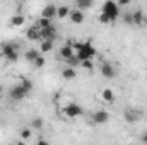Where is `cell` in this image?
Returning <instances> with one entry per match:
<instances>
[{
    "label": "cell",
    "mask_w": 147,
    "mask_h": 145,
    "mask_svg": "<svg viewBox=\"0 0 147 145\" xmlns=\"http://www.w3.org/2000/svg\"><path fill=\"white\" fill-rule=\"evenodd\" d=\"M69 44H72L74 50L77 51L75 55L79 56V60H80V63L84 62V60H92L94 56H96V48L91 44V43H69Z\"/></svg>",
    "instance_id": "6da1fadb"
},
{
    "label": "cell",
    "mask_w": 147,
    "mask_h": 145,
    "mask_svg": "<svg viewBox=\"0 0 147 145\" xmlns=\"http://www.w3.org/2000/svg\"><path fill=\"white\" fill-rule=\"evenodd\" d=\"M101 12L108 14V17H110L111 22H113V21H116V19H118V15H120V5H118L115 0H106V2L103 3Z\"/></svg>",
    "instance_id": "7a4b0ae2"
},
{
    "label": "cell",
    "mask_w": 147,
    "mask_h": 145,
    "mask_svg": "<svg viewBox=\"0 0 147 145\" xmlns=\"http://www.w3.org/2000/svg\"><path fill=\"white\" fill-rule=\"evenodd\" d=\"M63 114L67 118H77V116L84 114V109L80 108V104H77V103H70V104H67L63 108Z\"/></svg>",
    "instance_id": "3957f363"
},
{
    "label": "cell",
    "mask_w": 147,
    "mask_h": 145,
    "mask_svg": "<svg viewBox=\"0 0 147 145\" xmlns=\"http://www.w3.org/2000/svg\"><path fill=\"white\" fill-rule=\"evenodd\" d=\"M28 94H29V92L22 87V84H17V85L10 87V91H9V96H10L14 101H22Z\"/></svg>",
    "instance_id": "277c9868"
},
{
    "label": "cell",
    "mask_w": 147,
    "mask_h": 145,
    "mask_svg": "<svg viewBox=\"0 0 147 145\" xmlns=\"http://www.w3.org/2000/svg\"><path fill=\"white\" fill-rule=\"evenodd\" d=\"M92 121L96 123V125H103V123H106L108 119H110V114H108V111H105V109H99V111H96V113H92Z\"/></svg>",
    "instance_id": "5b68a950"
},
{
    "label": "cell",
    "mask_w": 147,
    "mask_h": 145,
    "mask_svg": "<svg viewBox=\"0 0 147 145\" xmlns=\"http://www.w3.org/2000/svg\"><path fill=\"white\" fill-rule=\"evenodd\" d=\"M39 36H41V39H50V41H53V39L57 38V29L53 28V24L48 26V28H41V29H39Z\"/></svg>",
    "instance_id": "8992f818"
},
{
    "label": "cell",
    "mask_w": 147,
    "mask_h": 145,
    "mask_svg": "<svg viewBox=\"0 0 147 145\" xmlns=\"http://www.w3.org/2000/svg\"><path fill=\"white\" fill-rule=\"evenodd\" d=\"M99 70H101V75L106 77V79H115L116 77V70H115V67L111 63H106V62L101 63V68Z\"/></svg>",
    "instance_id": "52a82bcc"
},
{
    "label": "cell",
    "mask_w": 147,
    "mask_h": 145,
    "mask_svg": "<svg viewBox=\"0 0 147 145\" xmlns=\"http://www.w3.org/2000/svg\"><path fill=\"white\" fill-rule=\"evenodd\" d=\"M69 17H70V21H72L74 24H82L84 22V10H80V9H70V14H69Z\"/></svg>",
    "instance_id": "ba28073f"
},
{
    "label": "cell",
    "mask_w": 147,
    "mask_h": 145,
    "mask_svg": "<svg viewBox=\"0 0 147 145\" xmlns=\"http://www.w3.org/2000/svg\"><path fill=\"white\" fill-rule=\"evenodd\" d=\"M41 15H43V17H48V19L57 17V7H55V5H51V3L45 5V7H43V10H41Z\"/></svg>",
    "instance_id": "9c48e42d"
},
{
    "label": "cell",
    "mask_w": 147,
    "mask_h": 145,
    "mask_svg": "<svg viewBox=\"0 0 147 145\" xmlns=\"http://www.w3.org/2000/svg\"><path fill=\"white\" fill-rule=\"evenodd\" d=\"M134 26H142V24H147V17L144 15L142 10H135L134 14Z\"/></svg>",
    "instance_id": "30bf717a"
},
{
    "label": "cell",
    "mask_w": 147,
    "mask_h": 145,
    "mask_svg": "<svg viewBox=\"0 0 147 145\" xmlns=\"http://www.w3.org/2000/svg\"><path fill=\"white\" fill-rule=\"evenodd\" d=\"M123 118H125V121H127V123H135V121L140 118V113H139V111L127 109V111H125V114H123Z\"/></svg>",
    "instance_id": "8fae6325"
},
{
    "label": "cell",
    "mask_w": 147,
    "mask_h": 145,
    "mask_svg": "<svg viewBox=\"0 0 147 145\" xmlns=\"http://www.w3.org/2000/svg\"><path fill=\"white\" fill-rule=\"evenodd\" d=\"M26 38L29 39V41H38V39H41V36H39V28H29L28 31H26Z\"/></svg>",
    "instance_id": "7c38bea8"
},
{
    "label": "cell",
    "mask_w": 147,
    "mask_h": 145,
    "mask_svg": "<svg viewBox=\"0 0 147 145\" xmlns=\"http://www.w3.org/2000/svg\"><path fill=\"white\" fill-rule=\"evenodd\" d=\"M9 22H10V26H12V28H21V26L26 22V19H24V15H22V14H16V15H12V17H10V21H9Z\"/></svg>",
    "instance_id": "4fadbf2b"
},
{
    "label": "cell",
    "mask_w": 147,
    "mask_h": 145,
    "mask_svg": "<svg viewBox=\"0 0 147 145\" xmlns=\"http://www.w3.org/2000/svg\"><path fill=\"white\" fill-rule=\"evenodd\" d=\"M14 51H19V46H17V44H12V43L2 44V55H3V56H9V55L14 53Z\"/></svg>",
    "instance_id": "5bb4252c"
},
{
    "label": "cell",
    "mask_w": 147,
    "mask_h": 145,
    "mask_svg": "<svg viewBox=\"0 0 147 145\" xmlns=\"http://www.w3.org/2000/svg\"><path fill=\"white\" fill-rule=\"evenodd\" d=\"M62 77L65 79V80H74L75 77H77V72H75V68L74 67H65L63 70H62Z\"/></svg>",
    "instance_id": "9a60e30c"
},
{
    "label": "cell",
    "mask_w": 147,
    "mask_h": 145,
    "mask_svg": "<svg viewBox=\"0 0 147 145\" xmlns=\"http://www.w3.org/2000/svg\"><path fill=\"white\" fill-rule=\"evenodd\" d=\"M72 55H75V53H74V46H72V44H65V46H62V48H60V56H62L63 60L70 58Z\"/></svg>",
    "instance_id": "2e32d148"
},
{
    "label": "cell",
    "mask_w": 147,
    "mask_h": 145,
    "mask_svg": "<svg viewBox=\"0 0 147 145\" xmlns=\"http://www.w3.org/2000/svg\"><path fill=\"white\" fill-rule=\"evenodd\" d=\"M75 7L80 9V10H86V9H91L94 5V0H74Z\"/></svg>",
    "instance_id": "e0dca14e"
},
{
    "label": "cell",
    "mask_w": 147,
    "mask_h": 145,
    "mask_svg": "<svg viewBox=\"0 0 147 145\" xmlns=\"http://www.w3.org/2000/svg\"><path fill=\"white\" fill-rule=\"evenodd\" d=\"M69 14H70V7H69V5H60V7H57V17H58V19H65V17H69Z\"/></svg>",
    "instance_id": "ac0fdd59"
},
{
    "label": "cell",
    "mask_w": 147,
    "mask_h": 145,
    "mask_svg": "<svg viewBox=\"0 0 147 145\" xmlns=\"http://www.w3.org/2000/svg\"><path fill=\"white\" fill-rule=\"evenodd\" d=\"M51 50H53V41L43 39V43H41V46H39V51H41V53H48V51H51Z\"/></svg>",
    "instance_id": "d6986e66"
},
{
    "label": "cell",
    "mask_w": 147,
    "mask_h": 145,
    "mask_svg": "<svg viewBox=\"0 0 147 145\" xmlns=\"http://www.w3.org/2000/svg\"><path fill=\"white\" fill-rule=\"evenodd\" d=\"M38 56H39V51H38V50H28V51H26V55H24V58H26L29 63H33Z\"/></svg>",
    "instance_id": "ffe728a7"
},
{
    "label": "cell",
    "mask_w": 147,
    "mask_h": 145,
    "mask_svg": "<svg viewBox=\"0 0 147 145\" xmlns=\"http://www.w3.org/2000/svg\"><path fill=\"white\" fill-rule=\"evenodd\" d=\"M43 126H45V121H43V118L36 116V118H33V119H31V128H33V130H41Z\"/></svg>",
    "instance_id": "44dd1931"
},
{
    "label": "cell",
    "mask_w": 147,
    "mask_h": 145,
    "mask_svg": "<svg viewBox=\"0 0 147 145\" xmlns=\"http://www.w3.org/2000/svg\"><path fill=\"white\" fill-rule=\"evenodd\" d=\"M103 99H105L106 103H115V92H113L111 89H105V91H103Z\"/></svg>",
    "instance_id": "7402d4cb"
},
{
    "label": "cell",
    "mask_w": 147,
    "mask_h": 145,
    "mask_svg": "<svg viewBox=\"0 0 147 145\" xmlns=\"http://www.w3.org/2000/svg\"><path fill=\"white\" fill-rule=\"evenodd\" d=\"M36 26L39 28V29H41V28H48V26H51V19H48V17H43V15H41V17L36 21Z\"/></svg>",
    "instance_id": "603a6c76"
},
{
    "label": "cell",
    "mask_w": 147,
    "mask_h": 145,
    "mask_svg": "<svg viewBox=\"0 0 147 145\" xmlns=\"http://www.w3.org/2000/svg\"><path fill=\"white\" fill-rule=\"evenodd\" d=\"M65 62H67V65H69V67H74V68L80 65V60H79V56H77V55H72V56H70V58H67Z\"/></svg>",
    "instance_id": "cb8c5ba5"
},
{
    "label": "cell",
    "mask_w": 147,
    "mask_h": 145,
    "mask_svg": "<svg viewBox=\"0 0 147 145\" xmlns=\"http://www.w3.org/2000/svg\"><path fill=\"white\" fill-rule=\"evenodd\" d=\"M33 65H34V67H36V68H43V67H45V65H46V58H45V56H43V55H39V56H38L36 60H34V62H33Z\"/></svg>",
    "instance_id": "d4e9b609"
},
{
    "label": "cell",
    "mask_w": 147,
    "mask_h": 145,
    "mask_svg": "<svg viewBox=\"0 0 147 145\" xmlns=\"http://www.w3.org/2000/svg\"><path fill=\"white\" fill-rule=\"evenodd\" d=\"M31 135H33V130H31V128H22V130H21V138H22V140H29Z\"/></svg>",
    "instance_id": "484cf974"
},
{
    "label": "cell",
    "mask_w": 147,
    "mask_h": 145,
    "mask_svg": "<svg viewBox=\"0 0 147 145\" xmlns=\"http://www.w3.org/2000/svg\"><path fill=\"white\" fill-rule=\"evenodd\" d=\"M5 60H7V62H10V63H16V62L19 60V51H14V53H10L9 56H5Z\"/></svg>",
    "instance_id": "4316f807"
},
{
    "label": "cell",
    "mask_w": 147,
    "mask_h": 145,
    "mask_svg": "<svg viewBox=\"0 0 147 145\" xmlns=\"http://www.w3.org/2000/svg\"><path fill=\"white\" fill-rule=\"evenodd\" d=\"M21 84H22V87H24L28 92H31V91H33V82H31V80H28V79H22V80H21Z\"/></svg>",
    "instance_id": "83f0119b"
},
{
    "label": "cell",
    "mask_w": 147,
    "mask_h": 145,
    "mask_svg": "<svg viewBox=\"0 0 147 145\" xmlns=\"http://www.w3.org/2000/svg\"><path fill=\"white\" fill-rule=\"evenodd\" d=\"M80 67H82V68H86V70H92L94 63H92V60H84V62L80 63Z\"/></svg>",
    "instance_id": "f1b7e54d"
},
{
    "label": "cell",
    "mask_w": 147,
    "mask_h": 145,
    "mask_svg": "<svg viewBox=\"0 0 147 145\" xmlns=\"http://www.w3.org/2000/svg\"><path fill=\"white\" fill-rule=\"evenodd\" d=\"M99 22H101V24H110V22H111V19L108 17V14L101 12V14H99Z\"/></svg>",
    "instance_id": "f546056e"
},
{
    "label": "cell",
    "mask_w": 147,
    "mask_h": 145,
    "mask_svg": "<svg viewBox=\"0 0 147 145\" xmlns=\"http://www.w3.org/2000/svg\"><path fill=\"white\" fill-rule=\"evenodd\" d=\"M123 21H125V24H128V26H134V15H132L130 12L123 15Z\"/></svg>",
    "instance_id": "4dcf8cb0"
},
{
    "label": "cell",
    "mask_w": 147,
    "mask_h": 145,
    "mask_svg": "<svg viewBox=\"0 0 147 145\" xmlns=\"http://www.w3.org/2000/svg\"><path fill=\"white\" fill-rule=\"evenodd\" d=\"M116 3H118L120 7H128V5L132 3V0H116Z\"/></svg>",
    "instance_id": "1f68e13d"
},
{
    "label": "cell",
    "mask_w": 147,
    "mask_h": 145,
    "mask_svg": "<svg viewBox=\"0 0 147 145\" xmlns=\"http://www.w3.org/2000/svg\"><path fill=\"white\" fill-rule=\"evenodd\" d=\"M142 142H144V144H147V132L142 135Z\"/></svg>",
    "instance_id": "d6a6232c"
},
{
    "label": "cell",
    "mask_w": 147,
    "mask_h": 145,
    "mask_svg": "<svg viewBox=\"0 0 147 145\" xmlns=\"http://www.w3.org/2000/svg\"><path fill=\"white\" fill-rule=\"evenodd\" d=\"M48 142H45V140H38V145H46Z\"/></svg>",
    "instance_id": "836d02e7"
},
{
    "label": "cell",
    "mask_w": 147,
    "mask_h": 145,
    "mask_svg": "<svg viewBox=\"0 0 147 145\" xmlns=\"http://www.w3.org/2000/svg\"><path fill=\"white\" fill-rule=\"evenodd\" d=\"M2 92H3V87H2V85H0V96H2Z\"/></svg>",
    "instance_id": "e575fe53"
}]
</instances>
